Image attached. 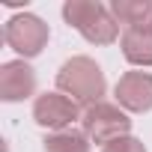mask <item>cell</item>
<instances>
[{
  "mask_svg": "<svg viewBox=\"0 0 152 152\" xmlns=\"http://www.w3.org/2000/svg\"><path fill=\"white\" fill-rule=\"evenodd\" d=\"M57 93L69 96L72 102H78L84 107L99 104L102 96L107 93L102 66L93 57H69L57 72Z\"/></svg>",
  "mask_w": 152,
  "mask_h": 152,
  "instance_id": "cell-1",
  "label": "cell"
},
{
  "mask_svg": "<svg viewBox=\"0 0 152 152\" xmlns=\"http://www.w3.org/2000/svg\"><path fill=\"white\" fill-rule=\"evenodd\" d=\"M63 18L90 45H113L122 36L119 21L113 18L110 6L99 3V0H66L63 3Z\"/></svg>",
  "mask_w": 152,
  "mask_h": 152,
  "instance_id": "cell-2",
  "label": "cell"
},
{
  "mask_svg": "<svg viewBox=\"0 0 152 152\" xmlns=\"http://www.w3.org/2000/svg\"><path fill=\"white\" fill-rule=\"evenodd\" d=\"M81 128H84V134H87L93 143L107 146L110 140H119V137H128V134H131V116H128L119 104L99 102V104L84 107Z\"/></svg>",
  "mask_w": 152,
  "mask_h": 152,
  "instance_id": "cell-3",
  "label": "cell"
},
{
  "mask_svg": "<svg viewBox=\"0 0 152 152\" xmlns=\"http://www.w3.org/2000/svg\"><path fill=\"white\" fill-rule=\"evenodd\" d=\"M48 39H51V27L33 15V12H21V15H12L3 27V42L24 60H33L39 57L45 48H48Z\"/></svg>",
  "mask_w": 152,
  "mask_h": 152,
  "instance_id": "cell-4",
  "label": "cell"
},
{
  "mask_svg": "<svg viewBox=\"0 0 152 152\" xmlns=\"http://www.w3.org/2000/svg\"><path fill=\"white\" fill-rule=\"evenodd\" d=\"M81 116H84V110L78 107V102H72L63 93H42L33 102V119H36V125L48 128L51 134L54 131H66L75 119H81Z\"/></svg>",
  "mask_w": 152,
  "mask_h": 152,
  "instance_id": "cell-5",
  "label": "cell"
},
{
  "mask_svg": "<svg viewBox=\"0 0 152 152\" xmlns=\"http://www.w3.org/2000/svg\"><path fill=\"white\" fill-rule=\"evenodd\" d=\"M113 96L125 113L152 110V75L149 72H125L113 87Z\"/></svg>",
  "mask_w": 152,
  "mask_h": 152,
  "instance_id": "cell-6",
  "label": "cell"
},
{
  "mask_svg": "<svg viewBox=\"0 0 152 152\" xmlns=\"http://www.w3.org/2000/svg\"><path fill=\"white\" fill-rule=\"evenodd\" d=\"M36 93V72L24 60H9L0 66V99L3 102H24Z\"/></svg>",
  "mask_w": 152,
  "mask_h": 152,
  "instance_id": "cell-7",
  "label": "cell"
},
{
  "mask_svg": "<svg viewBox=\"0 0 152 152\" xmlns=\"http://www.w3.org/2000/svg\"><path fill=\"white\" fill-rule=\"evenodd\" d=\"M119 48H122V57L131 63V66H152V30H131L125 27L122 36H119Z\"/></svg>",
  "mask_w": 152,
  "mask_h": 152,
  "instance_id": "cell-8",
  "label": "cell"
},
{
  "mask_svg": "<svg viewBox=\"0 0 152 152\" xmlns=\"http://www.w3.org/2000/svg\"><path fill=\"white\" fill-rule=\"evenodd\" d=\"M110 12L131 30H152V0H113Z\"/></svg>",
  "mask_w": 152,
  "mask_h": 152,
  "instance_id": "cell-9",
  "label": "cell"
},
{
  "mask_svg": "<svg viewBox=\"0 0 152 152\" xmlns=\"http://www.w3.org/2000/svg\"><path fill=\"white\" fill-rule=\"evenodd\" d=\"M45 152H90V137L84 131H75V128H66V131H54L48 134L45 140Z\"/></svg>",
  "mask_w": 152,
  "mask_h": 152,
  "instance_id": "cell-10",
  "label": "cell"
},
{
  "mask_svg": "<svg viewBox=\"0 0 152 152\" xmlns=\"http://www.w3.org/2000/svg\"><path fill=\"white\" fill-rule=\"evenodd\" d=\"M102 152H146V146H143V140H137V137H119V140H110L107 146H102Z\"/></svg>",
  "mask_w": 152,
  "mask_h": 152,
  "instance_id": "cell-11",
  "label": "cell"
}]
</instances>
